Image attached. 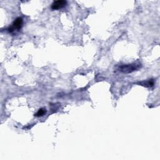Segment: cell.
Returning a JSON list of instances; mask_svg holds the SVG:
<instances>
[{"instance_id":"6da1fadb","label":"cell","mask_w":160,"mask_h":160,"mask_svg":"<svg viewBox=\"0 0 160 160\" xmlns=\"http://www.w3.org/2000/svg\"><path fill=\"white\" fill-rule=\"evenodd\" d=\"M141 67V64L139 63H133L130 65H124L120 67V71L124 73H130L136 71Z\"/></svg>"},{"instance_id":"3957f363","label":"cell","mask_w":160,"mask_h":160,"mask_svg":"<svg viewBox=\"0 0 160 160\" xmlns=\"http://www.w3.org/2000/svg\"><path fill=\"white\" fill-rule=\"evenodd\" d=\"M67 4V2L64 0H58V1L54 2L51 5V9L53 10H57L61 9L65 7Z\"/></svg>"},{"instance_id":"7a4b0ae2","label":"cell","mask_w":160,"mask_h":160,"mask_svg":"<svg viewBox=\"0 0 160 160\" xmlns=\"http://www.w3.org/2000/svg\"><path fill=\"white\" fill-rule=\"evenodd\" d=\"M22 25H23V19L20 17L17 18L14 21L12 26H10L8 29V30L9 32H10V33H12V32L14 31L15 29H17V30L20 29L22 27Z\"/></svg>"},{"instance_id":"5b68a950","label":"cell","mask_w":160,"mask_h":160,"mask_svg":"<svg viewBox=\"0 0 160 160\" xmlns=\"http://www.w3.org/2000/svg\"><path fill=\"white\" fill-rule=\"evenodd\" d=\"M46 109L44 108H41L38 110V111L36 113V114L35 115V116L36 117H40V116H43V115H44V114L46 113Z\"/></svg>"},{"instance_id":"277c9868","label":"cell","mask_w":160,"mask_h":160,"mask_svg":"<svg viewBox=\"0 0 160 160\" xmlns=\"http://www.w3.org/2000/svg\"><path fill=\"white\" fill-rule=\"evenodd\" d=\"M138 84L141 86L147 87V88H151L154 86V80L151 79H149V80H148V81H146V82L144 81V82H139Z\"/></svg>"}]
</instances>
